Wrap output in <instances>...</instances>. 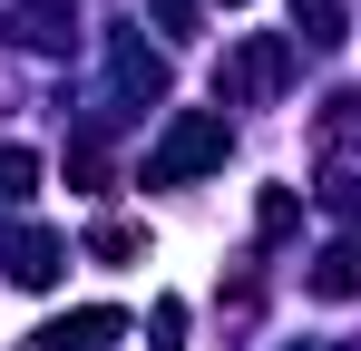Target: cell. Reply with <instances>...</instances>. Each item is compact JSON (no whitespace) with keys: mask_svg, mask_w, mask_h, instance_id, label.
I'll return each mask as SVG.
<instances>
[{"mask_svg":"<svg viewBox=\"0 0 361 351\" xmlns=\"http://www.w3.org/2000/svg\"><path fill=\"white\" fill-rule=\"evenodd\" d=\"M283 78H293V49H283V39H244V49L225 58V78H215V88H225V108H264Z\"/></svg>","mask_w":361,"mask_h":351,"instance_id":"2","label":"cell"},{"mask_svg":"<svg viewBox=\"0 0 361 351\" xmlns=\"http://www.w3.org/2000/svg\"><path fill=\"white\" fill-rule=\"evenodd\" d=\"M0 264H10V283H20V292H49V283H59V264H68V254H59V234L20 225L10 244H0Z\"/></svg>","mask_w":361,"mask_h":351,"instance_id":"3","label":"cell"},{"mask_svg":"<svg viewBox=\"0 0 361 351\" xmlns=\"http://www.w3.org/2000/svg\"><path fill=\"white\" fill-rule=\"evenodd\" d=\"M30 185H39V156L30 147H0V205H30Z\"/></svg>","mask_w":361,"mask_h":351,"instance_id":"9","label":"cell"},{"mask_svg":"<svg viewBox=\"0 0 361 351\" xmlns=\"http://www.w3.org/2000/svg\"><path fill=\"white\" fill-rule=\"evenodd\" d=\"M88 254H98V264H127V254H137V225H98V234H88Z\"/></svg>","mask_w":361,"mask_h":351,"instance_id":"11","label":"cell"},{"mask_svg":"<svg viewBox=\"0 0 361 351\" xmlns=\"http://www.w3.org/2000/svg\"><path fill=\"white\" fill-rule=\"evenodd\" d=\"M312 292H322V302H352L361 292V244H332V254L312 264Z\"/></svg>","mask_w":361,"mask_h":351,"instance_id":"6","label":"cell"},{"mask_svg":"<svg viewBox=\"0 0 361 351\" xmlns=\"http://www.w3.org/2000/svg\"><path fill=\"white\" fill-rule=\"evenodd\" d=\"M118 332H127L118 312H68V322H49L39 342H49V351H108V342H118Z\"/></svg>","mask_w":361,"mask_h":351,"instance_id":"4","label":"cell"},{"mask_svg":"<svg viewBox=\"0 0 361 351\" xmlns=\"http://www.w3.org/2000/svg\"><path fill=\"white\" fill-rule=\"evenodd\" d=\"M20 39H30V49H59L68 39V0H30V10H20Z\"/></svg>","mask_w":361,"mask_h":351,"instance_id":"8","label":"cell"},{"mask_svg":"<svg viewBox=\"0 0 361 351\" xmlns=\"http://www.w3.org/2000/svg\"><path fill=\"white\" fill-rule=\"evenodd\" d=\"M225 147H235V137H225V117H215V108H176V117H166V137L147 147V185H195V176L225 166Z\"/></svg>","mask_w":361,"mask_h":351,"instance_id":"1","label":"cell"},{"mask_svg":"<svg viewBox=\"0 0 361 351\" xmlns=\"http://www.w3.org/2000/svg\"><path fill=\"white\" fill-rule=\"evenodd\" d=\"M118 88L127 98H166V58L137 49V39H118Z\"/></svg>","mask_w":361,"mask_h":351,"instance_id":"5","label":"cell"},{"mask_svg":"<svg viewBox=\"0 0 361 351\" xmlns=\"http://www.w3.org/2000/svg\"><path fill=\"white\" fill-rule=\"evenodd\" d=\"M322 205L332 215H361V156H342V147L322 156Z\"/></svg>","mask_w":361,"mask_h":351,"instance_id":"7","label":"cell"},{"mask_svg":"<svg viewBox=\"0 0 361 351\" xmlns=\"http://www.w3.org/2000/svg\"><path fill=\"white\" fill-rule=\"evenodd\" d=\"M157 20H166L176 39H195V0H157Z\"/></svg>","mask_w":361,"mask_h":351,"instance_id":"12","label":"cell"},{"mask_svg":"<svg viewBox=\"0 0 361 351\" xmlns=\"http://www.w3.org/2000/svg\"><path fill=\"white\" fill-rule=\"evenodd\" d=\"M225 10H244V0H225Z\"/></svg>","mask_w":361,"mask_h":351,"instance_id":"13","label":"cell"},{"mask_svg":"<svg viewBox=\"0 0 361 351\" xmlns=\"http://www.w3.org/2000/svg\"><path fill=\"white\" fill-rule=\"evenodd\" d=\"M293 20H302V39H322V49L342 39V0H293Z\"/></svg>","mask_w":361,"mask_h":351,"instance_id":"10","label":"cell"}]
</instances>
